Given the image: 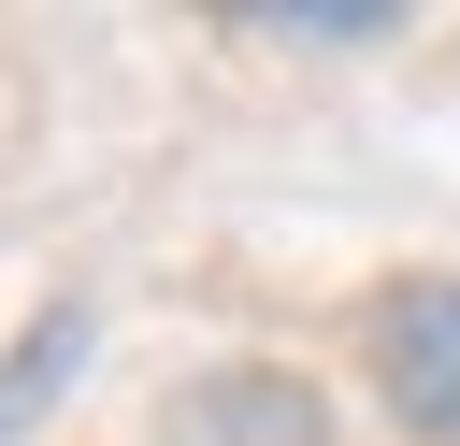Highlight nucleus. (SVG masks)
<instances>
[{
    "label": "nucleus",
    "mask_w": 460,
    "mask_h": 446,
    "mask_svg": "<svg viewBox=\"0 0 460 446\" xmlns=\"http://www.w3.org/2000/svg\"><path fill=\"white\" fill-rule=\"evenodd\" d=\"M359 374L417 446H460V273H402L359 302Z\"/></svg>",
    "instance_id": "1"
},
{
    "label": "nucleus",
    "mask_w": 460,
    "mask_h": 446,
    "mask_svg": "<svg viewBox=\"0 0 460 446\" xmlns=\"http://www.w3.org/2000/svg\"><path fill=\"white\" fill-rule=\"evenodd\" d=\"M72 360H86V317H43V331H29V345H14V388H0V417H14V432H29V417H43V403H58V374H72Z\"/></svg>",
    "instance_id": "4"
},
{
    "label": "nucleus",
    "mask_w": 460,
    "mask_h": 446,
    "mask_svg": "<svg viewBox=\"0 0 460 446\" xmlns=\"http://www.w3.org/2000/svg\"><path fill=\"white\" fill-rule=\"evenodd\" d=\"M216 29H259V43H388V29H417V0H216Z\"/></svg>",
    "instance_id": "3"
},
{
    "label": "nucleus",
    "mask_w": 460,
    "mask_h": 446,
    "mask_svg": "<svg viewBox=\"0 0 460 446\" xmlns=\"http://www.w3.org/2000/svg\"><path fill=\"white\" fill-rule=\"evenodd\" d=\"M187 432H201V446H331V403H316L302 374H273V360H230V374H201Z\"/></svg>",
    "instance_id": "2"
}]
</instances>
